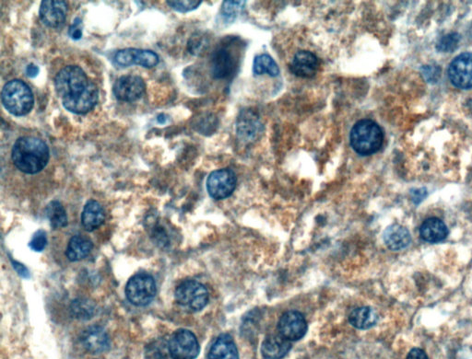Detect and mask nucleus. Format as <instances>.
Returning a JSON list of instances; mask_svg holds the SVG:
<instances>
[{
    "label": "nucleus",
    "instance_id": "34",
    "mask_svg": "<svg viewBox=\"0 0 472 359\" xmlns=\"http://www.w3.org/2000/svg\"><path fill=\"white\" fill-rule=\"evenodd\" d=\"M80 24L81 21L80 18H77L74 23L68 29V36H70L71 39L80 40L83 37V29H81Z\"/></svg>",
    "mask_w": 472,
    "mask_h": 359
},
{
    "label": "nucleus",
    "instance_id": "6",
    "mask_svg": "<svg viewBox=\"0 0 472 359\" xmlns=\"http://www.w3.org/2000/svg\"><path fill=\"white\" fill-rule=\"evenodd\" d=\"M126 295L128 301L133 305H149L156 295L154 279L147 274H136L128 280Z\"/></svg>",
    "mask_w": 472,
    "mask_h": 359
},
{
    "label": "nucleus",
    "instance_id": "22",
    "mask_svg": "<svg viewBox=\"0 0 472 359\" xmlns=\"http://www.w3.org/2000/svg\"><path fill=\"white\" fill-rule=\"evenodd\" d=\"M104 209L95 200L87 202L81 214V223L88 232H93L105 223Z\"/></svg>",
    "mask_w": 472,
    "mask_h": 359
},
{
    "label": "nucleus",
    "instance_id": "23",
    "mask_svg": "<svg viewBox=\"0 0 472 359\" xmlns=\"http://www.w3.org/2000/svg\"><path fill=\"white\" fill-rule=\"evenodd\" d=\"M93 248V242L89 239L83 236H74L68 242L65 254L70 261L78 262L86 258Z\"/></svg>",
    "mask_w": 472,
    "mask_h": 359
},
{
    "label": "nucleus",
    "instance_id": "10",
    "mask_svg": "<svg viewBox=\"0 0 472 359\" xmlns=\"http://www.w3.org/2000/svg\"><path fill=\"white\" fill-rule=\"evenodd\" d=\"M146 85L145 80L135 75L122 76L115 81L112 92L115 98L122 102H132L142 98L145 95Z\"/></svg>",
    "mask_w": 472,
    "mask_h": 359
},
{
    "label": "nucleus",
    "instance_id": "2",
    "mask_svg": "<svg viewBox=\"0 0 472 359\" xmlns=\"http://www.w3.org/2000/svg\"><path fill=\"white\" fill-rule=\"evenodd\" d=\"M12 161L18 170L27 174L43 171L50 159L48 146L38 137H20L12 148Z\"/></svg>",
    "mask_w": 472,
    "mask_h": 359
},
{
    "label": "nucleus",
    "instance_id": "14",
    "mask_svg": "<svg viewBox=\"0 0 472 359\" xmlns=\"http://www.w3.org/2000/svg\"><path fill=\"white\" fill-rule=\"evenodd\" d=\"M278 331L280 336L289 341L302 339L308 332V323L304 315L298 311H287L278 323Z\"/></svg>",
    "mask_w": 472,
    "mask_h": 359
},
{
    "label": "nucleus",
    "instance_id": "19",
    "mask_svg": "<svg viewBox=\"0 0 472 359\" xmlns=\"http://www.w3.org/2000/svg\"><path fill=\"white\" fill-rule=\"evenodd\" d=\"M384 245L392 251H402L411 243V237L409 230L400 225H392L384 230L383 235Z\"/></svg>",
    "mask_w": 472,
    "mask_h": 359
},
{
    "label": "nucleus",
    "instance_id": "15",
    "mask_svg": "<svg viewBox=\"0 0 472 359\" xmlns=\"http://www.w3.org/2000/svg\"><path fill=\"white\" fill-rule=\"evenodd\" d=\"M68 4L58 0H46L41 3L39 16L42 23L50 28H58L65 23Z\"/></svg>",
    "mask_w": 472,
    "mask_h": 359
},
{
    "label": "nucleus",
    "instance_id": "36",
    "mask_svg": "<svg viewBox=\"0 0 472 359\" xmlns=\"http://www.w3.org/2000/svg\"><path fill=\"white\" fill-rule=\"evenodd\" d=\"M26 74L29 77H36V76H38L39 68L34 64L28 65L26 68Z\"/></svg>",
    "mask_w": 472,
    "mask_h": 359
},
{
    "label": "nucleus",
    "instance_id": "18",
    "mask_svg": "<svg viewBox=\"0 0 472 359\" xmlns=\"http://www.w3.org/2000/svg\"><path fill=\"white\" fill-rule=\"evenodd\" d=\"M292 348V343L283 336H268L261 345V354L265 359H281L285 357Z\"/></svg>",
    "mask_w": 472,
    "mask_h": 359
},
{
    "label": "nucleus",
    "instance_id": "1",
    "mask_svg": "<svg viewBox=\"0 0 472 359\" xmlns=\"http://www.w3.org/2000/svg\"><path fill=\"white\" fill-rule=\"evenodd\" d=\"M55 88L65 109L73 114H85L98 102V88L78 65L62 68L55 77Z\"/></svg>",
    "mask_w": 472,
    "mask_h": 359
},
{
    "label": "nucleus",
    "instance_id": "27",
    "mask_svg": "<svg viewBox=\"0 0 472 359\" xmlns=\"http://www.w3.org/2000/svg\"><path fill=\"white\" fill-rule=\"evenodd\" d=\"M95 304L88 299H76L71 304V314L79 320H89L95 314Z\"/></svg>",
    "mask_w": 472,
    "mask_h": 359
},
{
    "label": "nucleus",
    "instance_id": "30",
    "mask_svg": "<svg viewBox=\"0 0 472 359\" xmlns=\"http://www.w3.org/2000/svg\"><path fill=\"white\" fill-rule=\"evenodd\" d=\"M243 1H225L221 8V14L226 18H234L245 8Z\"/></svg>",
    "mask_w": 472,
    "mask_h": 359
},
{
    "label": "nucleus",
    "instance_id": "38",
    "mask_svg": "<svg viewBox=\"0 0 472 359\" xmlns=\"http://www.w3.org/2000/svg\"><path fill=\"white\" fill-rule=\"evenodd\" d=\"M209 120H211V117H209V118H208L207 123H209ZM200 122H201V123H204V124L206 123V120H204V121H200ZM204 126H205V127H204V128H203V131H202L203 133H205V132H206V124H204ZM207 126H208V127H207V130H208V128H209V129L212 130V128H211V127H212V124H207Z\"/></svg>",
    "mask_w": 472,
    "mask_h": 359
},
{
    "label": "nucleus",
    "instance_id": "24",
    "mask_svg": "<svg viewBox=\"0 0 472 359\" xmlns=\"http://www.w3.org/2000/svg\"><path fill=\"white\" fill-rule=\"evenodd\" d=\"M350 323L357 329L365 330L376 326L377 321V312L370 307L355 309L349 316Z\"/></svg>",
    "mask_w": 472,
    "mask_h": 359
},
{
    "label": "nucleus",
    "instance_id": "11",
    "mask_svg": "<svg viewBox=\"0 0 472 359\" xmlns=\"http://www.w3.org/2000/svg\"><path fill=\"white\" fill-rule=\"evenodd\" d=\"M449 77L453 85L461 90L472 88V54L463 53L450 63Z\"/></svg>",
    "mask_w": 472,
    "mask_h": 359
},
{
    "label": "nucleus",
    "instance_id": "32",
    "mask_svg": "<svg viewBox=\"0 0 472 359\" xmlns=\"http://www.w3.org/2000/svg\"><path fill=\"white\" fill-rule=\"evenodd\" d=\"M46 245H48L46 233L43 232V230H39V232L34 233L29 245L33 251L42 252L45 250Z\"/></svg>",
    "mask_w": 472,
    "mask_h": 359
},
{
    "label": "nucleus",
    "instance_id": "29",
    "mask_svg": "<svg viewBox=\"0 0 472 359\" xmlns=\"http://www.w3.org/2000/svg\"><path fill=\"white\" fill-rule=\"evenodd\" d=\"M208 45L209 40L207 37L203 36V34H195L189 41L187 48L192 55H199L205 51Z\"/></svg>",
    "mask_w": 472,
    "mask_h": 359
},
{
    "label": "nucleus",
    "instance_id": "31",
    "mask_svg": "<svg viewBox=\"0 0 472 359\" xmlns=\"http://www.w3.org/2000/svg\"><path fill=\"white\" fill-rule=\"evenodd\" d=\"M201 3V1H167L169 7L176 11L182 12V14L198 9Z\"/></svg>",
    "mask_w": 472,
    "mask_h": 359
},
{
    "label": "nucleus",
    "instance_id": "9",
    "mask_svg": "<svg viewBox=\"0 0 472 359\" xmlns=\"http://www.w3.org/2000/svg\"><path fill=\"white\" fill-rule=\"evenodd\" d=\"M263 129L258 112L249 108L241 111L236 121V133L241 140L254 142L261 137Z\"/></svg>",
    "mask_w": 472,
    "mask_h": 359
},
{
    "label": "nucleus",
    "instance_id": "20",
    "mask_svg": "<svg viewBox=\"0 0 472 359\" xmlns=\"http://www.w3.org/2000/svg\"><path fill=\"white\" fill-rule=\"evenodd\" d=\"M449 235V229L442 220L430 218L424 221L420 227V236L424 242L437 243L442 242Z\"/></svg>",
    "mask_w": 472,
    "mask_h": 359
},
{
    "label": "nucleus",
    "instance_id": "21",
    "mask_svg": "<svg viewBox=\"0 0 472 359\" xmlns=\"http://www.w3.org/2000/svg\"><path fill=\"white\" fill-rule=\"evenodd\" d=\"M209 359H239L238 350L229 335H221L211 345Z\"/></svg>",
    "mask_w": 472,
    "mask_h": 359
},
{
    "label": "nucleus",
    "instance_id": "8",
    "mask_svg": "<svg viewBox=\"0 0 472 359\" xmlns=\"http://www.w3.org/2000/svg\"><path fill=\"white\" fill-rule=\"evenodd\" d=\"M237 178L229 168H221L209 174L207 190L212 198L221 200L229 198L236 190Z\"/></svg>",
    "mask_w": 472,
    "mask_h": 359
},
{
    "label": "nucleus",
    "instance_id": "35",
    "mask_svg": "<svg viewBox=\"0 0 472 359\" xmlns=\"http://www.w3.org/2000/svg\"><path fill=\"white\" fill-rule=\"evenodd\" d=\"M407 359H429L423 349L414 348L409 351Z\"/></svg>",
    "mask_w": 472,
    "mask_h": 359
},
{
    "label": "nucleus",
    "instance_id": "28",
    "mask_svg": "<svg viewBox=\"0 0 472 359\" xmlns=\"http://www.w3.org/2000/svg\"><path fill=\"white\" fill-rule=\"evenodd\" d=\"M461 36L458 33L446 34L439 41L436 45V49L439 52H453L458 48Z\"/></svg>",
    "mask_w": 472,
    "mask_h": 359
},
{
    "label": "nucleus",
    "instance_id": "33",
    "mask_svg": "<svg viewBox=\"0 0 472 359\" xmlns=\"http://www.w3.org/2000/svg\"><path fill=\"white\" fill-rule=\"evenodd\" d=\"M168 348H165L164 343H154L152 345L150 346L148 350V357L149 359H165L167 358V350Z\"/></svg>",
    "mask_w": 472,
    "mask_h": 359
},
{
    "label": "nucleus",
    "instance_id": "17",
    "mask_svg": "<svg viewBox=\"0 0 472 359\" xmlns=\"http://www.w3.org/2000/svg\"><path fill=\"white\" fill-rule=\"evenodd\" d=\"M320 68L317 55L309 51L297 52L290 64V71L300 77H314Z\"/></svg>",
    "mask_w": 472,
    "mask_h": 359
},
{
    "label": "nucleus",
    "instance_id": "4",
    "mask_svg": "<svg viewBox=\"0 0 472 359\" xmlns=\"http://www.w3.org/2000/svg\"><path fill=\"white\" fill-rule=\"evenodd\" d=\"M2 104L6 110L15 117H23L29 114L34 105L32 90L23 81H9L1 92Z\"/></svg>",
    "mask_w": 472,
    "mask_h": 359
},
{
    "label": "nucleus",
    "instance_id": "37",
    "mask_svg": "<svg viewBox=\"0 0 472 359\" xmlns=\"http://www.w3.org/2000/svg\"><path fill=\"white\" fill-rule=\"evenodd\" d=\"M12 264L14 265V269L18 272L19 274H21V277H29V272L23 267V264L16 263V262H12Z\"/></svg>",
    "mask_w": 472,
    "mask_h": 359
},
{
    "label": "nucleus",
    "instance_id": "25",
    "mask_svg": "<svg viewBox=\"0 0 472 359\" xmlns=\"http://www.w3.org/2000/svg\"><path fill=\"white\" fill-rule=\"evenodd\" d=\"M253 70L256 76L267 74L271 77H277L280 73L276 62L271 55L266 54L256 56Z\"/></svg>",
    "mask_w": 472,
    "mask_h": 359
},
{
    "label": "nucleus",
    "instance_id": "16",
    "mask_svg": "<svg viewBox=\"0 0 472 359\" xmlns=\"http://www.w3.org/2000/svg\"><path fill=\"white\" fill-rule=\"evenodd\" d=\"M81 343L87 351L101 354L110 348V338L102 327L90 326L81 336Z\"/></svg>",
    "mask_w": 472,
    "mask_h": 359
},
{
    "label": "nucleus",
    "instance_id": "26",
    "mask_svg": "<svg viewBox=\"0 0 472 359\" xmlns=\"http://www.w3.org/2000/svg\"><path fill=\"white\" fill-rule=\"evenodd\" d=\"M50 225L54 229H61L68 225V217L65 208L58 201L50 202L46 209Z\"/></svg>",
    "mask_w": 472,
    "mask_h": 359
},
{
    "label": "nucleus",
    "instance_id": "13",
    "mask_svg": "<svg viewBox=\"0 0 472 359\" xmlns=\"http://www.w3.org/2000/svg\"><path fill=\"white\" fill-rule=\"evenodd\" d=\"M237 67H238V56L228 46H221L212 54L211 70L215 79H225L232 76Z\"/></svg>",
    "mask_w": 472,
    "mask_h": 359
},
{
    "label": "nucleus",
    "instance_id": "7",
    "mask_svg": "<svg viewBox=\"0 0 472 359\" xmlns=\"http://www.w3.org/2000/svg\"><path fill=\"white\" fill-rule=\"evenodd\" d=\"M172 359H195L199 354L198 339L189 330H178L168 343Z\"/></svg>",
    "mask_w": 472,
    "mask_h": 359
},
{
    "label": "nucleus",
    "instance_id": "3",
    "mask_svg": "<svg viewBox=\"0 0 472 359\" xmlns=\"http://www.w3.org/2000/svg\"><path fill=\"white\" fill-rule=\"evenodd\" d=\"M384 141V134L376 122L370 119L358 121L350 134V143L353 151L361 156H370L379 151Z\"/></svg>",
    "mask_w": 472,
    "mask_h": 359
},
{
    "label": "nucleus",
    "instance_id": "12",
    "mask_svg": "<svg viewBox=\"0 0 472 359\" xmlns=\"http://www.w3.org/2000/svg\"><path fill=\"white\" fill-rule=\"evenodd\" d=\"M114 60L115 63L121 68L137 65L145 68H152L158 65L160 59L159 55L151 50L126 48L117 52Z\"/></svg>",
    "mask_w": 472,
    "mask_h": 359
},
{
    "label": "nucleus",
    "instance_id": "5",
    "mask_svg": "<svg viewBox=\"0 0 472 359\" xmlns=\"http://www.w3.org/2000/svg\"><path fill=\"white\" fill-rule=\"evenodd\" d=\"M174 295L178 304L189 311H201L209 302L208 289L198 281L187 280L181 283Z\"/></svg>",
    "mask_w": 472,
    "mask_h": 359
}]
</instances>
